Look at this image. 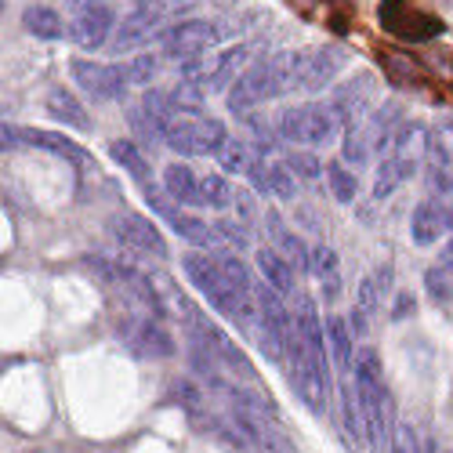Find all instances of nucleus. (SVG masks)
<instances>
[{"instance_id": "34", "label": "nucleus", "mask_w": 453, "mask_h": 453, "mask_svg": "<svg viewBox=\"0 0 453 453\" xmlns=\"http://www.w3.org/2000/svg\"><path fill=\"white\" fill-rule=\"evenodd\" d=\"M171 395L181 403V410L188 413V418H200V413H203V406H207V399H203V392L193 385V381H188V377H181V381L171 388Z\"/></svg>"}, {"instance_id": "4", "label": "nucleus", "mask_w": 453, "mask_h": 453, "mask_svg": "<svg viewBox=\"0 0 453 453\" xmlns=\"http://www.w3.org/2000/svg\"><path fill=\"white\" fill-rule=\"evenodd\" d=\"M287 359H290V388L297 392V399L305 403L312 413H323L326 410V392H330L326 359H319L297 330L287 342Z\"/></svg>"}, {"instance_id": "26", "label": "nucleus", "mask_w": 453, "mask_h": 453, "mask_svg": "<svg viewBox=\"0 0 453 453\" xmlns=\"http://www.w3.org/2000/svg\"><path fill=\"white\" fill-rule=\"evenodd\" d=\"M309 273L319 280V290L326 301L342 297V265H337V254L330 247H312V265Z\"/></svg>"}, {"instance_id": "38", "label": "nucleus", "mask_w": 453, "mask_h": 453, "mask_svg": "<svg viewBox=\"0 0 453 453\" xmlns=\"http://www.w3.org/2000/svg\"><path fill=\"white\" fill-rule=\"evenodd\" d=\"M127 69H131L134 88H145V84H153L160 62H157V55H138V58H127Z\"/></svg>"}, {"instance_id": "36", "label": "nucleus", "mask_w": 453, "mask_h": 453, "mask_svg": "<svg viewBox=\"0 0 453 453\" xmlns=\"http://www.w3.org/2000/svg\"><path fill=\"white\" fill-rule=\"evenodd\" d=\"M287 167H290L297 178H305V181H316L319 174H326V171H323V164H319L312 153H305V149H297V153H290V157H287Z\"/></svg>"}, {"instance_id": "11", "label": "nucleus", "mask_w": 453, "mask_h": 453, "mask_svg": "<svg viewBox=\"0 0 453 453\" xmlns=\"http://www.w3.org/2000/svg\"><path fill=\"white\" fill-rule=\"evenodd\" d=\"M381 26L399 41H432L446 29L435 15L413 8L410 0H381Z\"/></svg>"}, {"instance_id": "43", "label": "nucleus", "mask_w": 453, "mask_h": 453, "mask_svg": "<svg viewBox=\"0 0 453 453\" xmlns=\"http://www.w3.org/2000/svg\"><path fill=\"white\" fill-rule=\"evenodd\" d=\"M233 207H236V214H240L243 221H250V218H254V207H250V193H240V188H236V203H233Z\"/></svg>"}, {"instance_id": "20", "label": "nucleus", "mask_w": 453, "mask_h": 453, "mask_svg": "<svg viewBox=\"0 0 453 453\" xmlns=\"http://www.w3.org/2000/svg\"><path fill=\"white\" fill-rule=\"evenodd\" d=\"M247 174L257 193H265V196H276V200L297 196V174L287 167V160H254Z\"/></svg>"}, {"instance_id": "23", "label": "nucleus", "mask_w": 453, "mask_h": 453, "mask_svg": "<svg viewBox=\"0 0 453 453\" xmlns=\"http://www.w3.org/2000/svg\"><path fill=\"white\" fill-rule=\"evenodd\" d=\"M164 188L171 203H181V207H203L200 200V174L185 164H171L164 167Z\"/></svg>"}, {"instance_id": "21", "label": "nucleus", "mask_w": 453, "mask_h": 453, "mask_svg": "<svg viewBox=\"0 0 453 453\" xmlns=\"http://www.w3.org/2000/svg\"><path fill=\"white\" fill-rule=\"evenodd\" d=\"M265 229H269V240H273V247L290 261L294 269H309L312 265V250L301 243V236L297 233H290L287 229V221L280 218V211H269L265 214Z\"/></svg>"}, {"instance_id": "40", "label": "nucleus", "mask_w": 453, "mask_h": 453, "mask_svg": "<svg viewBox=\"0 0 453 453\" xmlns=\"http://www.w3.org/2000/svg\"><path fill=\"white\" fill-rule=\"evenodd\" d=\"M218 229V236H221V243H229V247H247V221H218L214 225Z\"/></svg>"}, {"instance_id": "27", "label": "nucleus", "mask_w": 453, "mask_h": 453, "mask_svg": "<svg viewBox=\"0 0 453 453\" xmlns=\"http://www.w3.org/2000/svg\"><path fill=\"white\" fill-rule=\"evenodd\" d=\"M22 29H26L29 36H41V41H58L62 33H69V29L62 26L58 12L44 8V4H33V8L22 12Z\"/></svg>"}, {"instance_id": "31", "label": "nucleus", "mask_w": 453, "mask_h": 453, "mask_svg": "<svg viewBox=\"0 0 453 453\" xmlns=\"http://www.w3.org/2000/svg\"><path fill=\"white\" fill-rule=\"evenodd\" d=\"M109 157L117 160V164H120L134 181H149V160H145V153H142V149H138L134 142L117 138V142L109 145Z\"/></svg>"}, {"instance_id": "32", "label": "nucleus", "mask_w": 453, "mask_h": 453, "mask_svg": "<svg viewBox=\"0 0 453 453\" xmlns=\"http://www.w3.org/2000/svg\"><path fill=\"white\" fill-rule=\"evenodd\" d=\"M406 181H410V178L403 174V167L385 153V157H381V164H377V174H373V200H377V203L388 200V196L395 193V188H399V185H406Z\"/></svg>"}, {"instance_id": "5", "label": "nucleus", "mask_w": 453, "mask_h": 453, "mask_svg": "<svg viewBox=\"0 0 453 453\" xmlns=\"http://www.w3.org/2000/svg\"><path fill=\"white\" fill-rule=\"evenodd\" d=\"M229 138L225 134V124L218 117H203V112H181V117L171 120L164 142L167 149L181 157H211L221 149V142Z\"/></svg>"}, {"instance_id": "29", "label": "nucleus", "mask_w": 453, "mask_h": 453, "mask_svg": "<svg viewBox=\"0 0 453 453\" xmlns=\"http://www.w3.org/2000/svg\"><path fill=\"white\" fill-rule=\"evenodd\" d=\"M214 160H218V167H221L225 174H247L250 164H254L250 142H243V138H225L221 149L214 153Z\"/></svg>"}, {"instance_id": "19", "label": "nucleus", "mask_w": 453, "mask_h": 453, "mask_svg": "<svg viewBox=\"0 0 453 453\" xmlns=\"http://www.w3.org/2000/svg\"><path fill=\"white\" fill-rule=\"evenodd\" d=\"M19 142L33 145V149H48V153L69 160V164H88V153L77 145V142H69L65 134H55V131H36V127H8L4 124V149H15Z\"/></svg>"}, {"instance_id": "22", "label": "nucleus", "mask_w": 453, "mask_h": 453, "mask_svg": "<svg viewBox=\"0 0 453 453\" xmlns=\"http://www.w3.org/2000/svg\"><path fill=\"white\" fill-rule=\"evenodd\" d=\"M254 261H257V273H261V280H265L273 290H280L283 297H294V294H297V283H294V265H290V261H287V257H283L276 247H257Z\"/></svg>"}, {"instance_id": "14", "label": "nucleus", "mask_w": 453, "mask_h": 453, "mask_svg": "<svg viewBox=\"0 0 453 453\" xmlns=\"http://www.w3.org/2000/svg\"><path fill=\"white\" fill-rule=\"evenodd\" d=\"M109 233L117 236L124 247L138 250V254H153V257H167V243L160 236V229L149 218L138 214H112L109 218Z\"/></svg>"}, {"instance_id": "1", "label": "nucleus", "mask_w": 453, "mask_h": 453, "mask_svg": "<svg viewBox=\"0 0 453 453\" xmlns=\"http://www.w3.org/2000/svg\"><path fill=\"white\" fill-rule=\"evenodd\" d=\"M185 276L193 280V287L203 294V301H211V309H218L225 319H233L236 326H254L257 323V297L243 294L233 287V280L225 276L218 254H185L181 257Z\"/></svg>"}, {"instance_id": "39", "label": "nucleus", "mask_w": 453, "mask_h": 453, "mask_svg": "<svg viewBox=\"0 0 453 453\" xmlns=\"http://www.w3.org/2000/svg\"><path fill=\"white\" fill-rule=\"evenodd\" d=\"M142 8H149V12H157L164 22L171 19V15H181V12H188V8H196V4H203V0H138Z\"/></svg>"}, {"instance_id": "41", "label": "nucleus", "mask_w": 453, "mask_h": 453, "mask_svg": "<svg viewBox=\"0 0 453 453\" xmlns=\"http://www.w3.org/2000/svg\"><path fill=\"white\" fill-rule=\"evenodd\" d=\"M392 453H421L413 425H399V428H395V435H392Z\"/></svg>"}, {"instance_id": "16", "label": "nucleus", "mask_w": 453, "mask_h": 453, "mask_svg": "<svg viewBox=\"0 0 453 453\" xmlns=\"http://www.w3.org/2000/svg\"><path fill=\"white\" fill-rule=\"evenodd\" d=\"M164 29H167V26H164V19H160L157 12L134 4V8L117 22V33H112L109 44H112V51H134V48H142V44L153 41V36L160 41Z\"/></svg>"}, {"instance_id": "8", "label": "nucleus", "mask_w": 453, "mask_h": 453, "mask_svg": "<svg viewBox=\"0 0 453 453\" xmlns=\"http://www.w3.org/2000/svg\"><path fill=\"white\" fill-rule=\"evenodd\" d=\"M247 44H229V48H218L196 62H185L181 65V77L188 84H196L203 95L207 91H225V88H233L236 77H240V65L247 62Z\"/></svg>"}, {"instance_id": "24", "label": "nucleus", "mask_w": 453, "mask_h": 453, "mask_svg": "<svg viewBox=\"0 0 453 453\" xmlns=\"http://www.w3.org/2000/svg\"><path fill=\"white\" fill-rule=\"evenodd\" d=\"M352 349H356V334L342 316H326V352L334 359V366L342 373H352Z\"/></svg>"}, {"instance_id": "18", "label": "nucleus", "mask_w": 453, "mask_h": 453, "mask_svg": "<svg viewBox=\"0 0 453 453\" xmlns=\"http://www.w3.org/2000/svg\"><path fill=\"white\" fill-rule=\"evenodd\" d=\"M449 236V203L446 200H421L410 214V243L413 247H435Z\"/></svg>"}, {"instance_id": "15", "label": "nucleus", "mask_w": 453, "mask_h": 453, "mask_svg": "<svg viewBox=\"0 0 453 453\" xmlns=\"http://www.w3.org/2000/svg\"><path fill=\"white\" fill-rule=\"evenodd\" d=\"M377 81L370 77V73H359V77H352L349 84H342L334 95H330V105L337 109V117H342L345 127L359 124L370 117V109H373V98H377Z\"/></svg>"}, {"instance_id": "9", "label": "nucleus", "mask_w": 453, "mask_h": 453, "mask_svg": "<svg viewBox=\"0 0 453 453\" xmlns=\"http://www.w3.org/2000/svg\"><path fill=\"white\" fill-rule=\"evenodd\" d=\"M345 65H349L345 48H334V44L301 48L294 51V91H309V95L326 91Z\"/></svg>"}, {"instance_id": "10", "label": "nucleus", "mask_w": 453, "mask_h": 453, "mask_svg": "<svg viewBox=\"0 0 453 453\" xmlns=\"http://www.w3.org/2000/svg\"><path fill=\"white\" fill-rule=\"evenodd\" d=\"M120 337L142 359H174L178 356V342L160 323V316H124L120 319Z\"/></svg>"}, {"instance_id": "37", "label": "nucleus", "mask_w": 453, "mask_h": 453, "mask_svg": "<svg viewBox=\"0 0 453 453\" xmlns=\"http://www.w3.org/2000/svg\"><path fill=\"white\" fill-rule=\"evenodd\" d=\"M425 283H428V290H432V301H439V305H446V301H453V280H449V269H446V265L428 269Z\"/></svg>"}, {"instance_id": "33", "label": "nucleus", "mask_w": 453, "mask_h": 453, "mask_svg": "<svg viewBox=\"0 0 453 453\" xmlns=\"http://www.w3.org/2000/svg\"><path fill=\"white\" fill-rule=\"evenodd\" d=\"M326 181H330V193H334L337 203H356L359 181L345 164H326Z\"/></svg>"}, {"instance_id": "42", "label": "nucleus", "mask_w": 453, "mask_h": 453, "mask_svg": "<svg viewBox=\"0 0 453 453\" xmlns=\"http://www.w3.org/2000/svg\"><path fill=\"white\" fill-rule=\"evenodd\" d=\"M413 309H418V301H413V294H406V290H403V294L395 297V305H392V323H403Z\"/></svg>"}, {"instance_id": "2", "label": "nucleus", "mask_w": 453, "mask_h": 453, "mask_svg": "<svg viewBox=\"0 0 453 453\" xmlns=\"http://www.w3.org/2000/svg\"><path fill=\"white\" fill-rule=\"evenodd\" d=\"M287 91H294V51H276L269 58L250 62L240 73L236 84L229 88V109L247 117L250 109L265 105Z\"/></svg>"}, {"instance_id": "28", "label": "nucleus", "mask_w": 453, "mask_h": 453, "mask_svg": "<svg viewBox=\"0 0 453 453\" xmlns=\"http://www.w3.org/2000/svg\"><path fill=\"white\" fill-rule=\"evenodd\" d=\"M428 164L432 171H453V120H442L428 131Z\"/></svg>"}, {"instance_id": "13", "label": "nucleus", "mask_w": 453, "mask_h": 453, "mask_svg": "<svg viewBox=\"0 0 453 453\" xmlns=\"http://www.w3.org/2000/svg\"><path fill=\"white\" fill-rule=\"evenodd\" d=\"M117 33V15H112L109 4H91L81 8L69 22V41L84 48V51H98L109 44V36Z\"/></svg>"}, {"instance_id": "25", "label": "nucleus", "mask_w": 453, "mask_h": 453, "mask_svg": "<svg viewBox=\"0 0 453 453\" xmlns=\"http://www.w3.org/2000/svg\"><path fill=\"white\" fill-rule=\"evenodd\" d=\"M48 112H51L58 124H65V127H73V131H91L88 109L81 105L77 95L65 91V88H51V91H48Z\"/></svg>"}, {"instance_id": "6", "label": "nucleus", "mask_w": 453, "mask_h": 453, "mask_svg": "<svg viewBox=\"0 0 453 453\" xmlns=\"http://www.w3.org/2000/svg\"><path fill=\"white\" fill-rule=\"evenodd\" d=\"M73 84L84 88V95H91L95 102H120L134 81L127 62H95V58H73L69 65Z\"/></svg>"}, {"instance_id": "30", "label": "nucleus", "mask_w": 453, "mask_h": 453, "mask_svg": "<svg viewBox=\"0 0 453 453\" xmlns=\"http://www.w3.org/2000/svg\"><path fill=\"white\" fill-rule=\"evenodd\" d=\"M200 200L211 211H229L236 203V188L225 181V174H200Z\"/></svg>"}, {"instance_id": "44", "label": "nucleus", "mask_w": 453, "mask_h": 453, "mask_svg": "<svg viewBox=\"0 0 453 453\" xmlns=\"http://www.w3.org/2000/svg\"><path fill=\"white\" fill-rule=\"evenodd\" d=\"M69 4L81 12V8H91V4H109V0H69Z\"/></svg>"}, {"instance_id": "12", "label": "nucleus", "mask_w": 453, "mask_h": 453, "mask_svg": "<svg viewBox=\"0 0 453 453\" xmlns=\"http://www.w3.org/2000/svg\"><path fill=\"white\" fill-rule=\"evenodd\" d=\"M145 196H149V203H153V207L167 218V225H171V229H174L185 243L203 247V250H211L214 243H221V236H218V229H214L211 221H203V218H196V214H185V211H174L171 203H164V193H160V188L145 185Z\"/></svg>"}, {"instance_id": "35", "label": "nucleus", "mask_w": 453, "mask_h": 453, "mask_svg": "<svg viewBox=\"0 0 453 453\" xmlns=\"http://www.w3.org/2000/svg\"><path fill=\"white\" fill-rule=\"evenodd\" d=\"M356 403H359V399H352V392L345 388V395H342V421H345V435H349V442H352V446H359V442H363V435H366L363 413H356Z\"/></svg>"}, {"instance_id": "3", "label": "nucleus", "mask_w": 453, "mask_h": 453, "mask_svg": "<svg viewBox=\"0 0 453 453\" xmlns=\"http://www.w3.org/2000/svg\"><path fill=\"white\" fill-rule=\"evenodd\" d=\"M342 117L330 102H301L290 105L276 117V131L283 142L301 145V149H316V145H334V138L342 134Z\"/></svg>"}, {"instance_id": "7", "label": "nucleus", "mask_w": 453, "mask_h": 453, "mask_svg": "<svg viewBox=\"0 0 453 453\" xmlns=\"http://www.w3.org/2000/svg\"><path fill=\"white\" fill-rule=\"evenodd\" d=\"M218 41H221V29L214 22H207V19H181V22L167 26L160 33V51H164V58L185 65V62H196V58L211 55Z\"/></svg>"}, {"instance_id": "17", "label": "nucleus", "mask_w": 453, "mask_h": 453, "mask_svg": "<svg viewBox=\"0 0 453 453\" xmlns=\"http://www.w3.org/2000/svg\"><path fill=\"white\" fill-rule=\"evenodd\" d=\"M388 157L403 167L406 178H413V174H418V167H421V160L428 157V127L418 124V120L399 124L392 142H388Z\"/></svg>"}]
</instances>
